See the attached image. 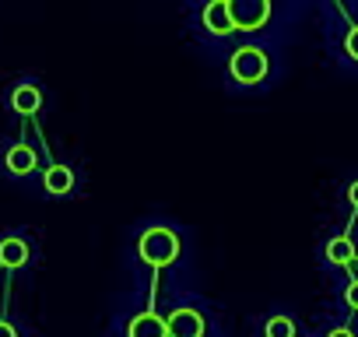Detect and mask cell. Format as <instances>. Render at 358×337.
Masks as SVG:
<instances>
[{
    "instance_id": "cell-10",
    "label": "cell",
    "mask_w": 358,
    "mask_h": 337,
    "mask_svg": "<svg viewBox=\"0 0 358 337\" xmlns=\"http://www.w3.org/2000/svg\"><path fill=\"white\" fill-rule=\"evenodd\" d=\"M8 168H11L15 176H29L32 168H36V151L29 144H15L8 151Z\"/></svg>"
},
{
    "instance_id": "cell-3",
    "label": "cell",
    "mask_w": 358,
    "mask_h": 337,
    "mask_svg": "<svg viewBox=\"0 0 358 337\" xmlns=\"http://www.w3.org/2000/svg\"><path fill=\"white\" fill-rule=\"evenodd\" d=\"M229 71H232V78H236L239 85H257V81H264V74H267V53L257 50V46H243V50L232 53Z\"/></svg>"
},
{
    "instance_id": "cell-16",
    "label": "cell",
    "mask_w": 358,
    "mask_h": 337,
    "mask_svg": "<svg viewBox=\"0 0 358 337\" xmlns=\"http://www.w3.org/2000/svg\"><path fill=\"white\" fill-rule=\"evenodd\" d=\"M348 201L358 208V183H351V187H348Z\"/></svg>"
},
{
    "instance_id": "cell-17",
    "label": "cell",
    "mask_w": 358,
    "mask_h": 337,
    "mask_svg": "<svg viewBox=\"0 0 358 337\" xmlns=\"http://www.w3.org/2000/svg\"><path fill=\"white\" fill-rule=\"evenodd\" d=\"M327 337H355V334H351V330H344V327H337V330H330Z\"/></svg>"
},
{
    "instance_id": "cell-5",
    "label": "cell",
    "mask_w": 358,
    "mask_h": 337,
    "mask_svg": "<svg viewBox=\"0 0 358 337\" xmlns=\"http://www.w3.org/2000/svg\"><path fill=\"white\" fill-rule=\"evenodd\" d=\"M204 29H208L211 36H229V32H236L225 0H211V4L204 8Z\"/></svg>"
},
{
    "instance_id": "cell-4",
    "label": "cell",
    "mask_w": 358,
    "mask_h": 337,
    "mask_svg": "<svg viewBox=\"0 0 358 337\" xmlns=\"http://www.w3.org/2000/svg\"><path fill=\"white\" fill-rule=\"evenodd\" d=\"M169 337H204V316L197 309H172L165 320Z\"/></svg>"
},
{
    "instance_id": "cell-13",
    "label": "cell",
    "mask_w": 358,
    "mask_h": 337,
    "mask_svg": "<svg viewBox=\"0 0 358 337\" xmlns=\"http://www.w3.org/2000/svg\"><path fill=\"white\" fill-rule=\"evenodd\" d=\"M344 50H348V57H351V60H358V25L348 32V39H344Z\"/></svg>"
},
{
    "instance_id": "cell-12",
    "label": "cell",
    "mask_w": 358,
    "mask_h": 337,
    "mask_svg": "<svg viewBox=\"0 0 358 337\" xmlns=\"http://www.w3.org/2000/svg\"><path fill=\"white\" fill-rule=\"evenodd\" d=\"M264 334L267 337H295V323L288 316H271L267 327H264Z\"/></svg>"
},
{
    "instance_id": "cell-8",
    "label": "cell",
    "mask_w": 358,
    "mask_h": 337,
    "mask_svg": "<svg viewBox=\"0 0 358 337\" xmlns=\"http://www.w3.org/2000/svg\"><path fill=\"white\" fill-rule=\"evenodd\" d=\"M43 187H46L53 197H64V194H71V190H74V173H71L67 165H53V168H46Z\"/></svg>"
},
{
    "instance_id": "cell-2",
    "label": "cell",
    "mask_w": 358,
    "mask_h": 337,
    "mask_svg": "<svg viewBox=\"0 0 358 337\" xmlns=\"http://www.w3.org/2000/svg\"><path fill=\"white\" fill-rule=\"evenodd\" d=\"M236 32H253L271 18V0H225Z\"/></svg>"
},
{
    "instance_id": "cell-9",
    "label": "cell",
    "mask_w": 358,
    "mask_h": 337,
    "mask_svg": "<svg viewBox=\"0 0 358 337\" xmlns=\"http://www.w3.org/2000/svg\"><path fill=\"white\" fill-rule=\"evenodd\" d=\"M11 106H15V113L32 116V113H39V106H43V92H39L36 85H18L15 95H11Z\"/></svg>"
},
{
    "instance_id": "cell-11",
    "label": "cell",
    "mask_w": 358,
    "mask_h": 337,
    "mask_svg": "<svg viewBox=\"0 0 358 337\" xmlns=\"http://www.w3.org/2000/svg\"><path fill=\"white\" fill-rule=\"evenodd\" d=\"M327 260L330 264H337V267H344V264H351L355 260V246H351V239H330L327 243Z\"/></svg>"
},
{
    "instance_id": "cell-7",
    "label": "cell",
    "mask_w": 358,
    "mask_h": 337,
    "mask_svg": "<svg viewBox=\"0 0 358 337\" xmlns=\"http://www.w3.org/2000/svg\"><path fill=\"white\" fill-rule=\"evenodd\" d=\"M29 264V243L25 239H0V267H25Z\"/></svg>"
},
{
    "instance_id": "cell-1",
    "label": "cell",
    "mask_w": 358,
    "mask_h": 337,
    "mask_svg": "<svg viewBox=\"0 0 358 337\" xmlns=\"http://www.w3.org/2000/svg\"><path fill=\"white\" fill-rule=\"evenodd\" d=\"M137 253H141V260L151 264V267H169V264H176V257H179V239H176L172 229L155 225V229H148V232L137 239Z\"/></svg>"
},
{
    "instance_id": "cell-14",
    "label": "cell",
    "mask_w": 358,
    "mask_h": 337,
    "mask_svg": "<svg viewBox=\"0 0 358 337\" xmlns=\"http://www.w3.org/2000/svg\"><path fill=\"white\" fill-rule=\"evenodd\" d=\"M344 299H348V306H351V309H358V281H351V285H348Z\"/></svg>"
},
{
    "instance_id": "cell-6",
    "label": "cell",
    "mask_w": 358,
    "mask_h": 337,
    "mask_svg": "<svg viewBox=\"0 0 358 337\" xmlns=\"http://www.w3.org/2000/svg\"><path fill=\"white\" fill-rule=\"evenodd\" d=\"M127 337H169V334H165V320L155 316V313H141V316L130 320Z\"/></svg>"
},
{
    "instance_id": "cell-15",
    "label": "cell",
    "mask_w": 358,
    "mask_h": 337,
    "mask_svg": "<svg viewBox=\"0 0 358 337\" xmlns=\"http://www.w3.org/2000/svg\"><path fill=\"white\" fill-rule=\"evenodd\" d=\"M0 337H18V330H15L11 323H4V320H0Z\"/></svg>"
}]
</instances>
